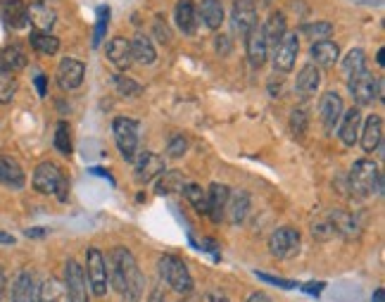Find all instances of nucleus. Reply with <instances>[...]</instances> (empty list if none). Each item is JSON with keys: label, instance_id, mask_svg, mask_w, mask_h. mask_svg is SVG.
I'll list each match as a JSON object with an SVG mask.
<instances>
[{"label": "nucleus", "instance_id": "obj_1", "mask_svg": "<svg viewBox=\"0 0 385 302\" xmlns=\"http://www.w3.org/2000/svg\"><path fill=\"white\" fill-rule=\"evenodd\" d=\"M107 277L109 284H112L114 291L122 293L124 302H141L143 298V286H146V279H143L138 265H136L131 250L126 248H114L112 255H109V265H107Z\"/></svg>", "mask_w": 385, "mask_h": 302}, {"label": "nucleus", "instance_id": "obj_2", "mask_svg": "<svg viewBox=\"0 0 385 302\" xmlns=\"http://www.w3.org/2000/svg\"><path fill=\"white\" fill-rule=\"evenodd\" d=\"M350 188L362 198L383 195V174L378 164L374 160H357L350 169Z\"/></svg>", "mask_w": 385, "mask_h": 302}, {"label": "nucleus", "instance_id": "obj_3", "mask_svg": "<svg viewBox=\"0 0 385 302\" xmlns=\"http://www.w3.org/2000/svg\"><path fill=\"white\" fill-rule=\"evenodd\" d=\"M34 188L41 195H57L60 202L69 198V181L62 174V169L53 162H41L34 169Z\"/></svg>", "mask_w": 385, "mask_h": 302}, {"label": "nucleus", "instance_id": "obj_4", "mask_svg": "<svg viewBox=\"0 0 385 302\" xmlns=\"http://www.w3.org/2000/svg\"><path fill=\"white\" fill-rule=\"evenodd\" d=\"M158 272L162 281L179 295H191L193 293V277L188 272L186 262L179 260L176 255H162L158 260Z\"/></svg>", "mask_w": 385, "mask_h": 302}, {"label": "nucleus", "instance_id": "obj_5", "mask_svg": "<svg viewBox=\"0 0 385 302\" xmlns=\"http://www.w3.org/2000/svg\"><path fill=\"white\" fill-rule=\"evenodd\" d=\"M112 134L122 157L131 162L136 153H138V122L126 120V117H117L112 124Z\"/></svg>", "mask_w": 385, "mask_h": 302}, {"label": "nucleus", "instance_id": "obj_6", "mask_svg": "<svg viewBox=\"0 0 385 302\" xmlns=\"http://www.w3.org/2000/svg\"><path fill=\"white\" fill-rule=\"evenodd\" d=\"M300 245H302V236H300L297 228L292 226H280L271 233L269 238V252L278 260H290L300 252Z\"/></svg>", "mask_w": 385, "mask_h": 302}, {"label": "nucleus", "instance_id": "obj_7", "mask_svg": "<svg viewBox=\"0 0 385 302\" xmlns=\"http://www.w3.org/2000/svg\"><path fill=\"white\" fill-rule=\"evenodd\" d=\"M86 274H88L90 293L102 298V295L107 293L109 277H107V262L97 248H88L86 250Z\"/></svg>", "mask_w": 385, "mask_h": 302}, {"label": "nucleus", "instance_id": "obj_8", "mask_svg": "<svg viewBox=\"0 0 385 302\" xmlns=\"http://www.w3.org/2000/svg\"><path fill=\"white\" fill-rule=\"evenodd\" d=\"M350 93L357 100V105H371L374 100H378V95H383L381 79L369 74V71H362V74L350 79Z\"/></svg>", "mask_w": 385, "mask_h": 302}, {"label": "nucleus", "instance_id": "obj_9", "mask_svg": "<svg viewBox=\"0 0 385 302\" xmlns=\"http://www.w3.org/2000/svg\"><path fill=\"white\" fill-rule=\"evenodd\" d=\"M64 288H67L69 302H88V284L86 274L76 260H69L64 265Z\"/></svg>", "mask_w": 385, "mask_h": 302}, {"label": "nucleus", "instance_id": "obj_10", "mask_svg": "<svg viewBox=\"0 0 385 302\" xmlns=\"http://www.w3.org/2000/svg\"><path fill=\"white\" fill-rule=\"evenodd\" d=\"M131 162H134V174H136V181H138V183H150L153 179H158V176L167 169L162 155L153 153V150L136 153V157Z\"/></svg>", "mask_w": 385, "mask_h": 302}, {"label": "nucleus", "instance_id": "obj_11", "mask_svg": "<svg viewBox=\"0 0 385 302\" xmlns=\"http://www.w3.org/2000/svg\"><path fill=\"white\" fill-rule=\"evenodd\" d=\"M297 52H300V41H297V34H285L283 38L278 41V45L273 48V67L278 71H290L295 67V60H297Z\"/></svg>", "mask_w": 385, "mask_h": 302}, {"label": "nucleus", "instance_id": "obj_12", "mask_svg": "<svg viewBox=\"0 0 385 302\" xmlns=\"http://www.w3.org/2000/svg\"><path fill=\"white\" fill-rule=\"evenodd\" d=\"M319 117H321V124L324 129L331 131L336 129V124L340 122L343 117V98L340 93H336V91H326L321 95V100H319Z\"/></svg>", "mask_w": 385, "mask_h": 302}, {"label": "nucleus", "instance_id": "obj_13", "mask_svg": "<svg viewBox=\"0 0 385 302\" xmlns=\"http://www.w3.org/2000/svg\"><path fill=\"white\" fill-rule=\"evenodd\" d=\"M83 74H86V67L83 62L74 60V57H64V60L57 64V86L62 91H74L81 86Z\"/></svg>", "mask_w": 385, "mask_h": 302}, {"label": "nucleus", "instance_id": "obj_14", "mask_svg": "<svg viewBox=\"0 0 385 302\" xmlns=\"http://www.w3.org/2000/svg\"><path fill=\"white\" fill-rule=\"evenodd\" d=\"M257 8L250 3V0H236L231 10V22H233V29L238 31L240 36H247L250 31L257 26Z\"/></svg>", "mask_w": 385, "mask_h": 302}, {"label": "nucleus", "instance_id": "obj_15", "mask_svg": "<svg viewBox=\"0 0 385 302\" xmlns=\"http://www.w3.org/2000/svg\"><path fill=\"white\" fill-rule=\"evenodd\" d=\"M328 221H331L333 231L348 240L359 238V233H362V221H359V216L352 212H345V209H331Z\"/></svg>", "mask_w": 385, "mask_h": 302}, {"label": "nucleus", "instance_id": "obj_16", "mask_svg": "<svg viewBox=\"0 0 385 302\" xmlns=\"http://www.w3.org/2000/svg\"><path fill=\"white\" fill-rule=\"evenodd\" d=\"M247 214H250V195H247L245 190H231V193H228L224 216L233 226H238L247 219Z\"/></svg>", "mask_w": 385, "mask_h": 302}, {"label": "nucleus", "instance_id": "obj_17", "mask_svg": "<svg viewBox=\"0 0 385 302\" xmlns=\"http://www.w3.org/2000/svg\"><path fill=\"white\" fill-rule=\"evenodd\" d=\"M245 48H247V60H250L252 67L254 69L264 67L266 57H269V45H266L264 34L259 26H254L250 34L245 36Z\"/></svg>", "mask_w": 385, "mask_h": 302}, {"label": "nucleus", "instance_id": "obj_18", "mask_svg": "<svg viewBox=\"0 0 385 302\" xmlns=\"http://www.w3.org/2000/svg\"><path fill=\"white\" fill-rule=\"evenodd\" d=\"M359 129H362V112L359 108H352L348 112H343L340 122H338V139L343 141V146H355L359 141Z\"/></svg>", "mask_w": 385, "mask_h": 302}, {"label": "nucleus", "instance_id": "obj_19", "mask_svg": "<svg viewBox=\"0 0 385 302\" xmlns=\"http://www.w3.org/2000/svg\"><path fill=\"white\" fill-rule=\"evenodd\" d=\"M228 193H231V188L224 186V183H212V186L207 188V216H210L214 224H219V221L224 219Z\"/></svg>", "mask_w": 385, "mask_h": 302}, {"label": "nucleus", "instance_id": "obj_20", "mask_svg": "<svg viewBox=\"0 0 385 302\" xmlns=\"http://www.w3.org/2000/svg\"><path fill=\"white\" fill-rule=\"evenodd\" d=\"M319 86H321V71H319L316 64H304V67L297 71V79H295L297 95L302 98V100H307V98L316 95Z\"/></svg>", "mask_w": 385, "mask_h": 302}, {"label": "nucleus", "instance_id": "obj_21", "mask_svg": "<svg viewBox=\"0 0 385 302\" xmlns=\"http://www.w3.org/2000/svg\"><path fill=\"white\" fill-rule=\"evenodd\" d=\"M107 60L114 64L117 69H129L134 62L131 55V41H126L124 36H114L107 43Z\"/></svg>", "mask_w": 385, "mask_h": 302}, {"label": "nucleus", "instance_id": "obj_22", "mask_svg": "<svg viewBox=\"0 0 385 302\" xmlns=\"http://www.w3.org/2000/svg\"><path fill=\"white\" fill-rule=\"evenodd\" d=\"M359 141H362V148L367 150V153H374V150L381 148V143H383V120L381 117L378 115L367 117Z\"/></svg>", "mask_w": 385, "mask_h": 302}, {"label": "nucleus", "instance_id": "obj_23", "mask_svg": "<svg viewBox=\"0 0 385 302\" xmlns=\"http://www.w3.org/2000/svg\"><path fill=\"white\" fill-rule=\"evenodd\" d=\"M27 17H29V22L34 24L36 31H45V34H50V29H53L55 22H57V12L45 3L29 5Z\"/></svg>", "mask_w": 385, "mask_h": 302}, {"label": "nucleus", "instance_id": "obj_24", "mask_svg": "<svg viewBox=\"0 0 385 302\" xmlns=\"http://www.w3.org/2000/svg\"><path fill=\"white\" fill-rule=\"evenodd\" d=\"M0 15H3V22L10 26V29H24L29 24L27 17V5L22 0H3L0 3Z\"/></svg>", "mask_w": 385, "mask_h": 302}, {"label": "nucleus", "instance_id": "obj_25", "mask_svg": "<svg viewBox=\"0 0 385 302\" xmlns=\"http://www.w3.org/2000/svg\"><path fill=\"white\" fill-rule=\"evenodd\" d=\"M309 55H312V60H314L316 67H333L338 57H340V48H338L336 41H328V38H324V41L312 43Z\"/></svg>", "mask_w": 385, "mask_h": 302}, {"label": "nucleus", "instance_id": "obj_26", "mask_svg": "<svg viewBox=\"0 0 385 302\" xmlns=\"http://www.w3.org/2000/svg\"><path fill=\"white\" fill-rule=\"evenodd\" d=\"M174 19L184 34H195V29H198V8H195L193 0H179L174 10Z\"/></svg>", "mask_w": 385, "mask_h": 302}, {"label": "nucleus", "instance_id": "obj_27", "mask_svg": "<svg viewBox=\"0 0 385 302\" xmlns=\"http://www.w3.org/2000/svg\"><path fill=\"white\" fill-rule=\"evenodd\" d=\"M12 302H38V286L29 272L17 274L12 284Z\"/></svg>", "mask_w": 385, "mask_h": 302}, {"label": "nucleus", "instance_id": "obj_28", "mask_svg": "<svg viewBox=\"0 0 385 302\" xmlns=\"http://www.w3.org/2000/svg\"><path fill=\"white\" fill-rule=\"evenodd\" d=\"M262 34H264L266 45H269V48H276L280 38L288 34V22H285L283 12H271L269 19H266L262 26Z\"/></svg>", "mask_w": 385, "mask_h": 302}, {"label": "nucleus", "instance_id": "obj_29", "mask_svg": "<svg viewBox=\"0 0 385 302\" xmlns=\"http://www.w3.org/2000/svg\"><path fill=\"white\" fill-rule=\"evenodd\" d=\"M24 181H27V176H24L22 167L12 157L0 155V183L10 188H24Z\"/></svg>", "mask_w": 385, "mask_h": 302}, {"label": "nucleus", "instance_id": "obj_30", "mask_svg": "<svg viewBox=\"0 0 385 302\" xmlns=\"http://www.w3.org/2000/svg\"><path fill=\"white\" fill-rule=\"evenodd\" d=\"M198 15L207 29H219L224 24V5H221V0H202Z\"/></svg>", "mask_w": 385, "mask_h": 302}, {"label": "nucleus", "instance_id": "obj_31", "mask_svg": "<svg viewBox=\"0 0 385 302\" xmlns=\"http://www.w3.org/2000/svg\"><path fill=\"white\" fill-rule=\"evenodd\" d=\"M38 302H69L67 288H64L62 281L55 277L45 279L41 288H38Z\"/></svg>", "mask_w": 385, "mask_h": 302}, {"label": "nucleus", "instance_id": "obj_32", "mask_svg": "<svg viewBox=\"0 0 385 302\" xmlns=\"http://www.w3.org/2000/svg\"><path fill=\"white\" fill-rule=\"evenodd\" d=\"M27 52H24L19 45H8V48L0 50V69L8 71H19L27 67Z\"/></svg>", "mask_w": 385, "mask_h": 302}, {"label": "nucleus", "instance_id": "obj_33", "mask_svg": "<svg viewBox=\"0 0 385 302\" xmlns=\"http://www.w3.org/2000/svg\"><path fill=\"white\" fill-rule=\"evenodd\" d=\"M131 55L138 64H153L155 60H158V52H155L153 41L143 34H138L131 41Z\"/></svg>", "mask_w": 385, "mask_h": 302}, {"label": "nucleus", "instance_id": "obj_34", "mask_svg": "<svg viewBox=\"0 0 385 302\" xmlns=\"http://www.w3.org/2000/svg\"><path fill=\"white\" fill-rule=\"evenodd\" d=\"M186 186V179H184V174L181 172H162L160 174V181H158V186H155V193L158 195H172V193H181Z\"/></svg>", "mask_w": 385, "mask_h": 302}, {"label": "nucleus", "instance_id": "obj_35", "mask_svg": "<svg viewBox=\"0 0 385 302\" xmlns=\"http://www.w3.org/2000/svg\"><path fill=\"white\" fill-rule=\"evenodd\" d=\"M29 43L34 45L38 52H43V55H55V52L60 50V41H57V36L45 34V31H34V34L29 36Z\"/></svg>", "mask_w": 385, "mask_h": 302}, {"label": "nucleus", "instance_id": "obj_36", "mask_svg": "<svg viewBox=\"0 0 385 302\" xmlns=\"http://www.w3.org/2000/svg\"><path fill=\"white\" fill-rule=\"evenodd\" d=\"M343 69L350 79L362 74V71H367V55H364V50L362 48L350 50L348 55H345V60H343Z\"/></svg>", "mask_w": 385, "mask_h": 302}, {"label": "nucleus", "instance_id": "obj_37", "mask_svg": "<svg viewBox=\"0 0 385 302\" xmlns=\"http://www.w3.org/2000/svg\"><path fill=\"white\" fill-rule=\"evenodd\" d=\"M181 193L186 195L188 202H191L200 214H207V190L205 188L198 186V183H186Z\"/></svg>", "mask_w": 385, "mask_h": 302}, {"label": "nucleus", "instance_id": "obj_38", "mask_svg": "<svg viewBox=\"0 0 385 302\" xmlns=\"http://www.w3.org/2000/svg\"><path fill=\"white\" fill-rule=\"evenodd\" d=\"M302 36H307L309 41H324V38H328L333 34V24L321 19V22H307L302 24Z\"/></svg>", "mask_w": 385, "mask_h": 302}, {"label": "nucleus", "instance_id": "obj_39", "mask_svg": "<svg viewBox=\"0 0 385 302\" xmlns=\"http://www.w3.org/2000/svg\"><path fill=\"white\" fill-rule=\"evenodd\" d=\"M17 93V79L15 71L0 69V105H8Z\"/></svg>", "mask_w": 385, "mask_h": 302}, {"label": "nucleus", "instance_id": "obj_40", "mask_svg": "<svg viewBox=\"0 0 385 302\" xmlns=\"http://www.w3.org/2000/svg\"><path fill=\"white\" fill-rule=\"evenodd\" d=\"M55 148L62 155H71V131L67 122H60L55 129Z\"/></svg>", "mask_w": 385, "mask_h": 302}, {"label": "nucleus", "instance_id": "obj_41", "mask_svg": "<svg viewBox=\"0 0 385 302\" xmlns=\"http://www.w3.org/2000/svg\"><path fill=\"white\" fill-rule=\"evenodd\" d=\"M114 86H117V91H119L122 95H126V98H136V95L143 93L141 83H136L134 79H129V76H124V74L114 76Z\"/></svg>", "mask_w": 385, "mask_h": 302}, {"label": "nucleus", "instance_id": "obj_42", "mask_svg": "<svg viewBox=\"0 0 385 302\" xmlns=\"http://www.w3.org/2000/svg\"><path fill=\"white\" fill-rule=\"evenodd\" d=\"M186 153H188V139L184 134H174L167 143V155L172 157V160H181Z\"/></svg>", "mask_w": 385, "mask_h": 302}, {"label": "nucleus", "instance_id": "obj_43", "mask_svg": "<svg viewBox=\"0 0 385 302\" xmlns=\"http://www.w3.org/2000/svg\"><path fill=\"white\" fill-rule=\"evenodd\" d=\"M312 236H314L316 240H328V238L336 236V231H333V226L328 221V216H321V219L312 221Z\"/></svg>", "mask_w": 385, "mask_h": 302}, {"label": "nucleus", "instance_id": "obj_44", "mask_svg": "<svg viewBox=\"0 0 385 302\" xmlns=\"http://www.w3.org/2000/svg\"><path fill=\"white\" fill-rule=\"evenodd\" d=\"M107 19H109V8H100L97 10V24H95V34H93V48L102 43L107 31Z\"/></svg>", "mask_w": 385, "mask_h": 302}, {"label": "nucleus", "instance_id": "obj_45", "mask_svg": "<svg viewBox=\"0 0 385 302\" xmlns=\"http://www.w3.org/2000/svg\"><path fill=\"white\" fill-rule=\"evenodd\" d=\"M290 131L295 136H304V131H307V112H304V110H292V115H290Z\"/></svg>", "mask_w": 385, "mask_h": 302}, {"label": "nucleus", "instance_id": "obj_46", "mask_svg": "<svg viewBox=\"0 0 385 302\" xmlns=\"http://www.w3.org/2000/svg\"><path fill=\"white\" fill-rule=\"evenodd\" d=\"M257 279L264 281V284H271V286H278L283 288V291H292V288H297L295 281H288V279H278V277H269V274H262L257 272Z\"/></svg>", "mask_w": 385, "mask_h": 302}, {"label": "nucleus", "instance_id": "obj_47", "mask_svg": "<svg viewBox=\"0 0 385 302\" xmlns=\"http://www.w3.org/2000/svg\"><path fill=\"white\" fill-rule=\"evenodd\" d=\"M155 34L160 36V41L162 43H172V34H169V29H167V24L162 26V19H158V22H155Z\"/></svg>", "mask_w": 385, "mask_h": 302}, {"label": "nucleus", "instance_id": "obj_48", "mask_svg": "<svg viewBox=\"0 0 385 302\" xmlns=\"http://www.w3.org/2000/svg\"><path fill=\"white\" fill-rule=\"evenodd\" d=\"M217 52L219 55H228V52H231V41H228V36H217Z\"/></svg>", "mask_w": 385, "mask_h": 302}, {"label": "nucleus", "instance_id": "obj_49", "mask_svg": "<svg viewBox=\"0 0 385 302\" xmlns=\"http://www.w3.org/2000/svg\"><path fill=\"white\" fill-rule=\"evenodd\" d=\"M326 288V284H321V281H319V284H307V286H302V291L304 293H309V295H319Z\"/></svg>", "mask_w": 385, "mask_h": 302}, {"label": "nucleus", "instance_id": "obj_50", "mask_svg": "<svg viewBox=\"0 0 385 302\" xmlns=\"http://www.w3.org/2000/svg\"><path fill=\"white\" fill-rule=\"evenodd\" d=\"M45 86H48V76L45 74H36V88H38V95H45Z\"/></svg>", "mask_w": 385, "mask_h": 302}, {"label": "nucleus", "instance_id": "obj_51", "mask_svg": "<svg viewBox=\"0 0 385 302\" xmlns=\"http://www.w3.org/2000/svg\"><path fill=\"white\" fill-rule=\"evenodd\" d=\"M202 302H228V298L224 293H207L205 298H202Z\"/></svg>", "mask_w": 385, "mask_h": 302}, {"label": "nucleus", "instance_id": "obj_52", "mask_svg": "<svg viewBox=\"0 0 385 302\" xmlns=\"http://www.w3.org/2000/svg\"><path fill=\"white\" fill-rule=\"evenodd\" d=\"M247 302H271V298L266 293H252L250 298H247Z\"/></svg>", "mask_w": 385, "mask_h": 302}, {"label": "nucleus", "instance_id": "obj_53", "mask_svg": "<svg viewBox=\"0 0 385 302\" xmlns=\"http://www.w3.org/2000/svg\"><path fill=\"white\" fill-rule=\"evenodd\" d=\"M0 245H15V236L0 231Z\"/></svg>", "mask_w": 385, "mask_h": 302}, {"label": "nucleus", "instance_id": "obj_54", "mask_svg": "<svg viewBox=\"0 0 385 302\" xmlns=\"http://www.w3.org/2000/svg\"><path fill=\"white\" fill-rule=\"evenodd\" d=\"M27 236L29 238H41V236H45V228H29Z\"/></svg>", "mask_w": 385, "mask_h": 302}, {"label": "nucleus", "instance_id": "obj_55", "mask_svg": "<svg viewBox=\"0 0 385 302\" xmlns=\"http://www.w3.org/2000/svg\"><path fill=\"white\" fill-rule=\"evenodd\" d=\"M250 3L254 5V8H269L273 0H250Z\"/></svg>", "mask_w": 385, "mask_h": 302}, {"label": "nucleus", "instance_id": "obj_56", "mask_svg": "<svg viewBox=\"0 0 385 302\" xmlns=\"http://www.w3.org/2000/svg\"><path fill=\"white\" fill-rule=\"evenodd\" d=\"M374 302H385V291H383V288H378V291L374 293Z\"/></svg>", "mask_w": 385, "mask_h": 302}, {"label": "nucleus", "instance_id": "obj_57", "mask_svg": "<svg viewBox=\"0 0 385 302\" xmlns=\"http://www.w3.org/2000/svg\"><path fill=\"white\" fill-rule=\"evenodd\" d=\"M3 293H5V274L0 269V300H3Z\"/></svg>", "mask_w": 385, "mask_h": 302}, {"label": "nucleus", "instance_id": "obj_58", "mask_svg": "<svg viewBox=\"0 0 385 302\" xmlns=\"http://www.w3.org/2000/svg\"><path fill=\"white\" fill-rule=\"evenodd\" d=\"M383 57H385V50L381 48V50H378V52H376V62H378V64H381V67H383V64H385V60H383Z\"/></svg>", "mask_w": 385, "mask_h": 302}, {"label": "nucleus", "instance_id": "obj_59", "mask_svg": "<svg viewBox=\"0 0 385 302\" xmlns=\"http://www.w3.org/2000/svg\"><path fill=\"white\" fill-rule=\"evenodd\" d=\"M41 3H50V0H41Z\"/></svg>", "mask_w": 385, "mask_h": 302}]
</instances>
